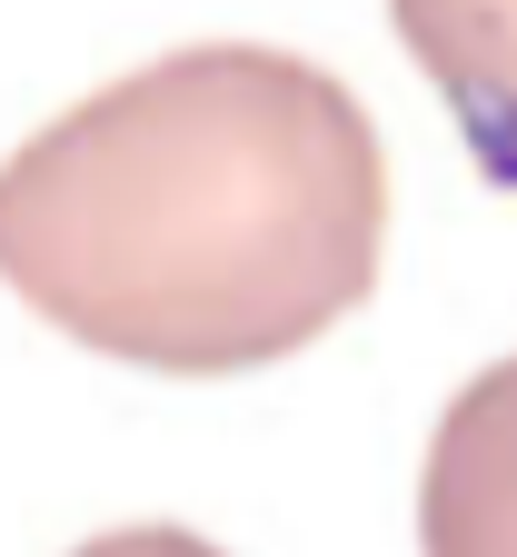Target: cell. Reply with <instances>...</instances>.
Masks as SVG:
<instances>
[{"label":"cell","instance_id":"277c9868","mask_svg":"<svg viewBox=\"0 0 517 557\" xmlns=\"http://www.w3.org/2000/svg\"><path fill=\"white\" fill-rule=\"evenodd\" d=\"M70 557H230V547H209V537H189V528H110V537L70 547Z\"/></svg>","mask_w":517,"mask_h":557},{"label":"cell","instance_id":"3957f363","mask_svg":"<svg viewBox=\"0 0 517 557\" xmlns=\"http://www.w3.org/2000/svg\"><path fill=\"white\" fill-rule=\"evenodd\" d=\"M488 189H517V0H389Z\"/></svg>","mask_w":517,"mask_h":557},{"label":"cell","instance_id":"6da1fadb","mask_svg":"<svg viewBox=\"0 0 517 557\" xmlns=\"http://www.w3.org/2000/svg\"><path fill=\"white\" fill-rule=\"evenodd\" d=\"M389 160L338 70L199 40L0 160V278L150 379L299 359L379 289Z\"/></svg>","mask_w":517,"mask_h":557},{"label":"cell","instance_id":"7a4b0ae2","mask_svg":"<svg viewBox=\"0 0 517 557\" xmlns=\"http://www.w3.org/2000/svg\"><path fill=\"white\" fill-rule=\"evenodd\" d=\"M418 547L517 557V359L478 369L438 418L428 468H418Z\"/></svg>","mask_w":517,"mask_h":557}]
</instances>
